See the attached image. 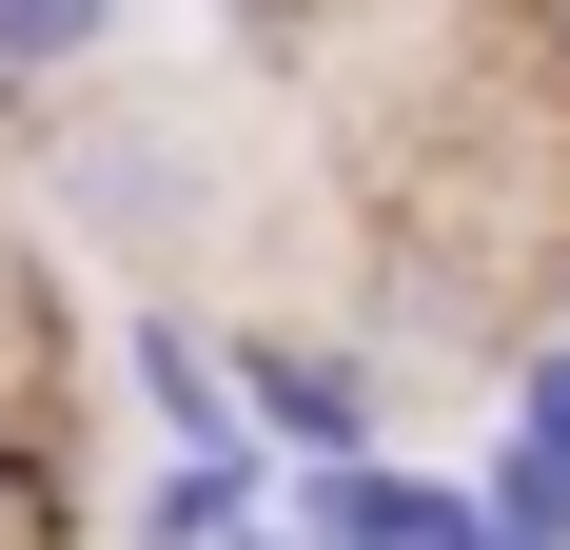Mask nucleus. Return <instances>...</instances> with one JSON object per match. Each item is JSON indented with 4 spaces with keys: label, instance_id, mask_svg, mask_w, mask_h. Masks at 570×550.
Returning a JSON list of instances; mask_svg holds the SVG:
<instances>
[{
    "label": "nucleus",
    "instance_id": "obj_1",
    "mask_svg": "<svg viewBox=\"0 0 570 550\" xmlns=\"http://www.w3.org/2000/svg\"><path fill=\"white\" fill-rule=\"evenodd\" d=\"M236 413H256V452H295V472H354L374 433V354H315V334H256L236 354Z\"/></svg>",
    "mask_w": 570,
    "mask_h": 550
},
{
    "label": "nucleus",
    "instance_id": "obj_2",
    "mask_svg": "<svg viewBox=\"0 0 570 550\" xmlns=\"http://www.w3.org/2000/svg\"><path fill=\"white\" fill-rule=\"evenodd\" d=\"M453 531H472V492L354 452V472H295V531H276V550H453Z\"/></svg>",
    "mask_w": 570,
    "mask_h": 550
},
{
    "label": "nucleus",
    "instance_id": "obj_3",
    "mask_svg": "<svg viewBox=\"0 0 570 550\" xmlns=\"http://www.w3.org/2000/svg\"><path fill=\"white\" fill-rule=\"evenodd\" d=\"M118 374H138L158 452H256V413H236V354H217L197 315H138V334H118Z\"/></svg>",
    "mask_w": 570,
    "mask_h": 550
},
{
    "label": "nucleus",
    "instance_id": "obj_4",
    "mask_svg": "<svg viewBox=\"0 0 570 550\" xmlns=\"http://www.w3.org/2000/svg\"><path fill=\"white\" fill-rule=\"evenodd\" d=\"M256 531H276V472H256V452H158L138 550H256Z\"/></svg>",
    "mask_w": 570,
    "mask_h": 550
},
{
    "label": "nucleus",
    "instance_id": "obj_5",
    "mask_svg": "<svg viewBox=\"0 0 570 550\" xmlns=\"http://www.w3.org/2000/svg\"><path fill=\"white\" fill-rule=\"evenodd\" d=\"M138 40V0H0V99H79Z\"/></svg>",
    "mask_w": 570,
    "mask_h": 550
},
{
    "label": "nucleus",
    "instance_id": "obj_6",
    "mask_svg": "<svg viewBox=\"0 0 570 550\" xmlns=\"http://www.w3.org/2000/svg\"><path fill=\"white\" fill-rule=\"evenodd\" d=\"M472 511H492L512 550H570V452L551 433H492V492H472Z\"/></svg>",
    "mask_w": 570,
    "mask_h": 550
},
{
    "label": "nucleus",
    "instance_id": "obj_7",
    "mask_svg": "<svg viewBox=\"0 0 570 550\" xmlns=\"http://www.w3.org/2000/svg\"><path fill=\"white\" fill-rule=\"evenodd\" d=\"M0 550H59V452L0 413Z\"/></svg>",
    "mask_w": 570,
    "mask_h": 550
},
{
    "label": "nucleus",
    "instance_id": "obj_8",
    "mask_svg": "<svg viewBox=\"0 0 570 550\" xmlns=\"http://www.w3.org/2000/svg\"><path fill=\"white\" fill-rule=\"evenodd\" d=\"M512 433H551V452H570V334H531V374H512Z\"/></svg>",
    "mask_w": 570,
    "mask_h": 550
},
{
    "label": "nucleus",
    "instance_id": "obj_9",
    "mask_svg": "<svg viewBox=\"0 0 570 550\" xmlns=\"http://www.w3.org/2000/svg\"><path fill=\"white\" fill-rule=\"evenodd\" d=\"M551 40H570V0H551Z\"/></svg>",
    "mask_w": 570,
    "mask_h": 550
}]
</instances>
